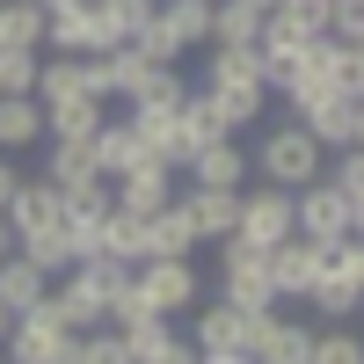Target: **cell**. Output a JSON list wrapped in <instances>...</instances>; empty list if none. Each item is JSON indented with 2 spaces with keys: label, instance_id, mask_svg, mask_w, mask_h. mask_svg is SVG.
Here are the masks:
<instances>
[{
  "label": "cell",
  "instance_id": "obj_1",
  "mask_svg": "<svg viewBox=\"0 0 364 364\" xmlns=\"http://www.w3.org/2000/svg\"><path fill=\"white\" fill-rule=\"evenodd\" d=\"M255 182H277V190H306V182H321L328 154H321V139L299 124V117H277V124L262 132V146L248 154Z\"/></svg>",
  "mask_w": 364,
  "mask_h": 364
},
{
  "label": "cell",
  "instance_id": "obj_2",
  "mask_svg": "<svg viewBox=\"0 0 364 364\" xmlns=\"http://www.w3.org/2000/svg\"><path fill=\"white\" fill-rule=\"evenodd\" d=\"M204 87H219V95L233 102L240 124H255V117L269 109V80H262V51L255 44H204Z\"/></svg>",
  "mask_w": 364,
  "mask_h": 364
},
{
  "label": "cell",
  "instance_id": "obj_3",
  "mask_svg": "<svg viewBox=\"0 0 364 364\" xmlns=\"http://www.w3.org/2000/svg\"><path fill=\"white\" fill-rule=\"evenodd\" d=\"M0 350H8V364H73L80 357V328H66V314H58L51 291H44L29 314H15Z\"/></svg>",
  "mask_w": 364,
  "mask_h": 364
},
{
  "label": "cell",
  "instance_id": "obj_4",
  "mask_svg": "<svg viewBox=\"0 0 364 364\" xmlns=\"http://www.w3.org/2000/svg\"><path fill=\"white\" fill-rule=\"evenodd\" d=\"M211 248H219V299H226V306H240V314H269V306H277L269 269H262L269 248H255V240H240V233L211 240Z\"/></svg>",
  "mask_w": 364,
  "mask_h": 364
},
{
  "label": "cell",
  "instance_id": "obj_5",
  "mask_svg": "<svg viewBox=\"0 0 364 364\" xmlns=\"http://www.w3.org/2000/svg\"><path fill=\"white\" fill-rule=\"evenodd\" d=\"M139 299H146V306H154V314H190L197 306V299H204V269L190 262V255H146L139 262Z\"/></svg>",
  "mask_w": 364,
  "mask_h": 364
},
{
  "label": "cell",
  "instance_id": "obj_6",
  "mask_svg": "<svg viewBox=\"0 0 364 364\" xmlns=\"http://www.w3.org/2000/svg\"><path fill=\"white\" fill-rule=\"evenodd\" d=\"M291 233L321 240V248H336V240H350V197L336 190V182H306V190H291Z\"/></svg>",
  "mask_w": 364,
  "mask_h": 364
},
{
  "label": "cell",
  "instance_id": "obj_7",
  "mask_svg": "<svg viewBox=\"0 0 364 364\" xmlns=\"http://www.w3.org/2000/svg\"><path fill=\"white\" fill-rule=\"evenodd\" d=\"M109 44H117V37H109L102 0H66V8L44 15V51H73V58H87V51H109Z\"/></svg>",
  "mask_w": 364,
  "mask_h": 364
},
{
  "label": "cell",
  "instance_id": "obj_8",
  "mask_svg": "<svg viewBox=\"0 0 364 364\" xmlns=\"http://www.w3.org/2000/svg\"><path fill=\"white\" fill-rule=\"evenodd\" d=\"M262 269H269V291H277V306H284V299H306V291L321 284L328 248H321V240H306V233H291V240H277V248L262 255Z\"/></svg>",
  "mask_w": 364,
  "mask_h": 364
},
{
  "label": "cell",
  "instance_id": "obj_9",
  "mask_svg": "<svg viewBox=\"0 0 364 364\" xmlns=\"http://www.w3.org/2000/svg\"><path fill=\"white\" fill-rule=\"evenodd\" d=\"M240 240H255V248H277V240H291V190H277V182H248L240 190Z\"/></svg>",
  "mask_w": 364,
  "mask_h": 364
},
{
  "label": "cell",
  "instance_id": "obj_10",
  "mask_svg": "<svg viewBox=\"0 0 364 364\" xmlns=\"http://www.w3.org/2000/svg\"><path fill=\"white\" fill-rule=\"evenodd\" d=\"M248 357H255V364H306V357H314V328H306V321H284L277 306H269V314H248Z\"/></svg>",
  "mask_w": 364,
  "mask_h": 364
},
{
  "label": "cell",
  "instance_id": "obj_11",
  "mask_svg": "<svg viewBox=\"0 0 364 364\" xmlns=\"http://www.w3.org/2000/svg\"><path fill=\"white\" fill-rule=\"evenodd\" d=\"M175 204L190 211L197 240H226L240 226V190H204V182H190V190H175Z\"/></svg>",
  "mask_w": 364,
  "mask_h": 364
},
{
  "label": "cell",
  "instance_id": "obj_12",
  "mask_svg": "<svg viewBox=\"0 0 364 364\" xmlns=\"http://www.w3.org/2000/svg\"><path fill=\"white\" fill-rule=\"evenodd\" d=\"M175 117H182V132H190V146H211V139H233L240 132V117H233V102L219 95V87H190Z\"/></svg>",
  "mask_w": 364,
  "mask_h": 364
},
{
  "label": "cell",
  "instance_id": "obj_13",
  "mask_svg": "<svg viewBox=\"0 0 364 364\" xmlns=\"http://www.w3.org/2000/svg\"><path fill=\"white\" fill-rule=\"evenodd\" d=\"M190 343L197 350H248V314L226 299H197L190 306Z\"/></svg>",
  "mask_w": 364,
  "mask_h": 364
},
{
  "label": "cell",
  "instance_id": "obj_14",
  "mask_svg": "<svg viewBox=\"0 0 364 364\" xmlns=\"http://www.w3.org/2000/svg\"><path fill=\"white\" fill-rule=\"evenodd\" d=\"M190 182H204V190H248L255 168H248V154H240L233 139H211V146L190 154Z\"/></svg>",
  "mask_w": 364,
  "mask_h": 364
},
{
  "label": "cell",
  "instance_id": "obj_15",
  "mask_svg": "<svg viewBox=\"0 0 364 364\" xmlns=\"http://www.w3.org/2000/svg\"><path fill=\"white\" fill-rule=\"evenodd\" d=\"M109 190H117V204H132V211H161V204L175 197V168L146 154V161H132L124 175H117Z\"/></svg>",
  "mask_w": 364,
  "mask_h": 364
},
{
  "label": "cell",
  "instance_id": "obj_16",
  "mask_svg": "<svg viewBox=\"0 0 364 364\" xmlns=\"http://www.w3.org/2000/svg\"><path fill=\"white\" fill-rule=\"evenodd\" d=\"M0 211H8V226L15 233H29V226H66V190H51V182H15V197L8 204H0Z\"/></svg>",
  "mask_w": 364,
  "mask_h": 364
},
{
  "label": "cell",
  "instance_id": "obj_17",
  "mask_svg": "<svg viewBox=\"0 0 364 364\" xmlns=\"http://www.w3.org/2000/svg\"><path fill=\"white\" fill-rule=\"evenodd\" d=\"M87 154H95V175H102V182H117L132 161H146V146H139V132H132V117H102V132L87 139Z\"/></svg>",
  "mask_w": 364,
  "mask_h": 364
},
{
  "label": "cell",
  "instance_id": "obj_18",
  "mask_svg": "<svg viewBox=\"0 0 364 364\" xmlns=\"http://www.w3.org/2000/svg\"><path fill=\"white\" fill-rule=\"evenodd\" d=\"M44 291H51V277H44V269L29 262L22 248H8V255H0V306H8V314H29Z\"/></svg>",
  "mask_w": 364,
  "mask_h": 364
},
{
  "label": "cell",
  "instance_id": "obj_19",
  "mask_svg": "<svg viewBox=\"0 0 364 364\" xmlns=\"http://www.w3.org/2000/svg\"><path fill=\"white\" fill-rule=\"evenodd\" d=\"M44 139V102L37 95H0V154H29Z\"/></svg>",
  "mask_w": 364,
  "mask_h": 364
},
{
  "label": "cell",
  "instance_id": "obj_20",
  "mask_svg": "<svg viewBox=\"0 0 364 364\" xmlns=\"http://www.w3.org/2000/svg\"><path fill=\"white\" fill-rule=\"evenodd\" d=\"M146 240H154L146 255H197V248H204L197 226H190V211H182L175 197H168L161 211H146Z\"/></svg>",
  "mask_w": 364,
  "mask_h": 364
},
{
  "label": "cell",
  "instance_id": "obj_21",
  "mask_svg": "<svg viewBox=\"0 0 364 364\" xmlns=\"http://www.w3.org/2000/svg\"><path fill=\"white\" fill-rule=\"evenodd\" d=\"M102 66H109V102H139V95H146V80L161 73L139 44H109V51H102Z\"/></svg>",
  "mask_w": 364,
  "mask_h": 364
},
{
  "label": "cell",
  "instance_id": "obj_22",
  "mask_svg": "<svg viewBox=\"0 0 364 364\" xmlns=\"http://www.w3.org/2000/svg\"><path fill=\"white\" fill-rule=\"evenodd\" d=\"M154 22L168 29V44H175V51L211 44V0H161V15H154Z\"/></svg>",
  "mask_w": 364,
  "mask_h": 364
},
{
  "label": "cell",
  "instance_id": "obj_23",
  "mask_svg": "<svg viewBox=\"0 0 364 364\" xmlns=\"http://www.w3.org/2000/svg\"><path fill=\"white\" fill-rule=\"evenodd\" d=\"M146 211H132V204H109V219H102V255H117V262H146Z\"/></svg>",
  "mask_w": 364,
  "mask_h": 364
},
{
  "label": "cell",
  "instance_id": "obj_24",
  "mask_svg": "<svg viewBox=\"0 0 364 364\" xmlns=\"http://www.w3.org/2000/svg\"><path fill=\"white\" fill-rule=\"evenodd\" d=\"M102 95H73V102H51L44 109V139H95L102 132Z\"/></svg>",
  "mask_w": 364,
  "mask_h": 364
},
{
  "label": "cell",
  "instance_id": "obj_25",
  "mask_svg": "<svg viewBox=\"0 0 364 364\" xmlns=\"http://www.w3.org/2000/svg\"><path fill=\"white\" fill-rule=\"evenodd\" d=\"M44 109L51 102H73V95H87V80H80V58L73 51H44V66H37V87H29Z\"/></svg>",
  "mask_w": 364,
  "mask_h": 364
},
{
  "label": "cell",
  "instance_id": "obj_26",
  "mask_svg": "<svg viewBox=\"0 0 364 364\" xmlns=\"http://www.w3.org/2000/svg\"><path fill=\"white\" fill-rule=\"evenodd\" d=\"M51 306L66 314V328H80V336H87V328H102V299L87 291L73 269H58V277H51Z\"/></svg>",
  "mask_w": 364,
  "mask_h": 364
},
{
  "label": "cell",
  "instance_id": "obj_27",
  "mask_svg": "<svg viewBox=\"0 0 364 364\" xmlns=\"http://www.w3.org/2000/svg\"><path fill=\"white\" fill-rule=\"evenodd\" d=\"M95 175V154H87V139H51L44 146V182L51 190H73V182Z\"/></svg>",
  "mask_w": 364,
  "mask_h": 364
},
{
  "label": "cell",
  "instance_id": "obj_28",
  "mask_svg": "<svg viewBox=\"0 0 364 364\" xmlns=\"http://www.w3.org/2000/svg\"><path fill=\"white\" fill-rule=\"evenodd\" d=\"M306 306H314L321 321H357V314H364V291L343 277V269H321V284L306 291Z\"/></svg>",
  "mask_w": 364,
  "mask_h": 364
},
{
  "label": "cell",
  "instance_id": "obj_29",
  "mask_svg": "<svg viewBox=\"0 0 364 364\" xmlns=\"http://www.w3.org/2000/svg\"><path fill=\"white\" fill-rule=\"evenodd\" d=\"M262 37V8L248 0H211V44H255Z\"/></svg>",
  "mask_w": 364,
  "mask_h": 364
},
{
  "label": "cell",
  "instance_id": "obj_30",
  "mask_svg": "<svg viewBox=\"0 0 364 364\" xmlns=\"http://www.w3.org/2000/svg\"><path fill=\"white\" fill-rule=\"evenodd\" d=\"M15 248L44 269V277H58V269H73V248H66V226H29V233H15Z\"/></svg>",
  "mask_w": 364,
  "mask_h": 364
},
{
  "label": "cell",
  "instance_id": "obj_31",
  "mask_svg": "<svg viewBox=\"0 0 364 364\" xmlns=\"http://www.w3.org/2000/svg\"><path fill=\"white\" fill-rule=\"evenodd\" d=\"M306 364H364V336L350 321H321L314 328V357Z\"/></svg>",
  "mask_w": 364,
  "mask_h": 364
},
{
  "label": "cell",
  "instance_id": "obj_32",
  "mask_svg": "<svg viewBox=\"0 0 364 364\" xmlns=\"http://www.w3.org/2000/svg\"><path fill=\"white\" fill-rule=\"evenodd\" d=\"M0 29H8V51H44V8L37 0H0Z\"/></svg>",
  "mask_w": 364,
  "mask_h": 364
},
{
  "label": "cell",
  "instance_id": "obj_33",
  "mask_svg": "<svg viewBox=\"0 0 364 364\" xmlns=\"http://www.w3.org/2000/svg\"><path fill=\"white\" fill-rule=\"evenodd\" d=\"M117 336H124V350H132V364H154L175 336H182V328L168 321V314H146V321H132V328H117Z\"/></svg>",
  "mask_w": 364,
  "mask_h": 364
},
{
  "label": "cell",
  "instance_id": "obj_34",
  "mask_svg": "<svg viewBox=\"0 0 364 364\" xmlns=\"http://www.w3.org/2000/svg\"><path fill=\"white\" fill-rule=\"evenodd\" d=\"M328 80L343 95H364V37H336L328 44Z\"/></svg>",
  "mask_w": 364,
  "mask_h": 364
},
{
  "label": "cell",
  "instance_id": "obj_35",
  "mask_svg": "<svg viewBox=\"0 0 364 364\" xmlns=\"http://www.w3.org/2000/svg\"><path fill=\"white\" fill-rule=\"evenodd\" d=\"M321 175H328V182H336V190H343V197L357 204V197H364V146H357V139H350V146H336Z\"/></svg>",
  "mask_w": 364,
  "mask_h": 364
},
{
  "label": "cell",
  "instance_id": "obj_36",
  "mask_svg": "<svg viewBox=\"0 0 364 364\" xmlns=\"http://www.w3.org/2000/svg\"><path fill=\"white\" fill-rule=\"evenodd\" d=\"M102 15H109V37H117V44H132L139 29L161 15V0H102Z\"/></svg>",
  "mask_w": 364,
  "mask_h": 364
},
{
  "label": "cell",
  "instance_id": "obj_37",
  "mask_svg": "<svg viewBox=\"0 0 364 364\" xmlns=\"http://www.w3.org/2000/svg\"><path fill=\"white\" fill-rule=\"evenodd\" d=\"M73 364H132V350H124V336L102 321V328H87V336H80V357H73Z\"/></svg>",
  "mask_w": 364,
  "mask_h": 364
},
{
  "label": "cell",
  "instance_id": "obj_38",
  "mask_svg": "<svg viewBox=\"0 0 364 364\" xmlns=\"http://www.w3.org/2000/svg\"><path fill=\"white\" fill-rule=\"evenodd\" d=\"M37 66H44V51H0V95H29Z\"/></svg>",
  "mask_w": 364,
  "mask_h": 364
},
{
  "label": "cell",
  "instance_id": "obj_39",
  "mask_svg": "<svg viewBox=\"0 0 364 364\" xmlns=\"http://www.w3.org/2000/svg\"><path fill=\"white\" fill-rule=\"evenodd\" d=\"M182 95H190V80H182L175 66H161L154 80H146V95H139L132 109H182Z\"/></svg>",
  "mask_w": 364,
  "mask_h": 364
},
{
  "label": "cell",
  "instance_id": "obj_40",
  "mask_svg": "<svg viewBox=\"0 0 364 364\" xmlns=\"http://www.w3.org/2000/svg\"><path fill=\"white\" fill-rule=\"evenodd\" d=\"M269 15H277V22H291L299 37H321V29H328V0H277Z\"/></svg>",
  "mask_w": 364,
  "mask_h": 364
},
{
  "label": "cell",
  "instance_id": "obj_41",
  "mask_svg": "<svg viewBox=\"0 0 364 364\" xmlns=\"http://www.w3.org/2000/svg\"><path fill=\"white\" fill-rule=\"evenodd\" d=\"M328 269H343V277L364 291V233H350V240H336V248H328Z\"/></svg>",
  "mask_w": 364,
  "mask_h": 364
},
{
  "label": "cell",
  "instance_id": "obj_42",
  "mask_svg": "<svg viewBox=\"0 0 364 364\" xmlns=\"http://www.w3.org/2000/svg\"><path fill=\"white\" fill-rule=\"evenodd\" d=\"M66 248H73V262L102 255V219H66Z\"/></svg>",
  "mask_w": 364,
  "mask_h": 364
},
{
  "label": "cell",
  "instance_id": "obj_43",
  "mask_svg": "<svg viewBox=\"0 0 364 364\" xmlns=\"http://www.w3.org/2000/svg\"><path fill=\"white\" fill-rule=\"evenodd\" d=\"M328 37H364V0H328Z\"/></svg>",
  "mask_w": 364,
  "mask_h": 364
},
{
  "label": "cell",
  "instance_id": "obj_44",
  "mask_svg": "<svg viewBox=\"0 0 364 364\" xmlns=\"http://www.w3.org/2000/svg\"><path fill=\"white\" fill-rule=\"evenodd\" d=\"M197 364H255L248 350H197Z\"/></svg>",
  "mask_w": 364,
  "mask_h": 364
},
{
  "label": "cell",
  "instance_id": "obj_45",
  "mask_svg": "<svg viewBox=\"0 0 364 364\" xmlns=\"http://www.w3.org/2000/svg\"><path fill=\"white\" fill-rule=\"evenodd\" d=\"M15 182H22V168H15V161H0V204L15 197Z\"/></svg>",
  "mask_w": 364,
  "mask_h": 364
},
{
  "label": "cell",
  "instance_id": "obj_46",
  "mask_svg": "<svg viewBox=\"0 0 364 364\" xmlns=\"http://www.w3.org/2000/svg\"><path fill=\"white\" fill-rule=\"evenodd\" d=\"M15 248V226H8V211H0V255H8Z\"/></svg>",
  "mask_w": 364,
  "mask_h": 364
},
{
  "label": "cell",
  "instance_id": "obj_47",
  "mask_svg": "<svg viewBox=\"0 0 364 364\" xmlns=\"http://www.w3.org/2000/svg\"><path fill=\"white\" fill-rule=\"evenodd\" d=\"M350 233H364V197H357V204H350Z\"/></svg>",
  "mask_w": 364,
  "mask_h": 364
},
{
  "label": "cell",
  "instance_id": "obj_48",
  "mask_svg": "<svg viewBox=\"0 0 364 364\" xmlns=\"http://www.w3.org/2000/svg\"><path fill=\"white\" fill-rule=\"evenodd\" d=\"M8 328H15V314H8V306H0V343H8Z\"/></svg>",
  "mask_w": 364,
  "mask_h": 364
},
{
  "label": "cell",
  "instance_id": "obj_49",
  "mask_svg": "<svg viewBox=\"0 0 364 364\" xmlns=\"http://www.w3.org/2000/svg\"><path fill=\"white\" fill-rule=\"evenodd\" d=\"M357 146H364V95H357Z\"/></svg>",
  "mask_w": 364,
  "mask_h": 364
},
{
  "label": "cell",
  "instance_id": "obj_50",
  "mask_svg": "<svg viewBox=\"0 0 364 364\" xmlns=\"http://www.w3.org/2000/svg\"><path fill=\"white\" fill-rule=\"evenodd\" d=\"M248 8H262V15H269V8H277V0H248Z\"/></svg>",
  "mask_w": 364,
  "mask_h": 364
},
{
  "label": "cell",
  "instance_id": "obj_51",
  "mask_svg": "<svg viewBox=\"0 0 364 364\" xmlns=\"http://www.w3.org/2000/svg\"><path fill=\"white\" fill-rule=\"evenodd\" d=\"M37 8H44V15H51V8H66V0H37Z\"/></svg>",
  "mask_w": 364,
  "mask_h": 364
},
{
  "label": "cell",
  "instance_id": "obj_52",
  "mask_svg": "<svg viewBox=\"0 0 364 364\" xmlns=\"http://www.w3.org/2000/svg\"><path fill=\"white\" fill-rule=\"evenodd\" d=\"M0 51H8V29H0Z\"/></svg>",
  "mask_w": 364,
  "mask_h": 364
}]
</instances>
